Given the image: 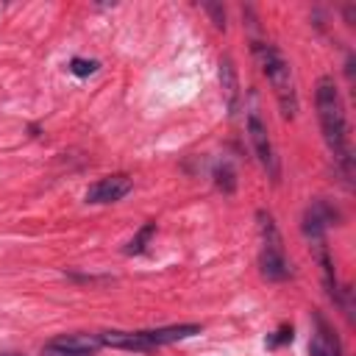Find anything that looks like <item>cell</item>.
<instances>
[{
	"mask_svg": "<svg viewBox=\"0 0 356 356\" xmlns=\"http://www.w3.org/2000/svg\"><path fill=\"white\" fill-rule=\"evenodd\" d=\"M314 106H317V120L323 139L342 170V175L350 181L353 175V150H350V136H348V120H345V106L337 89V81L331 75H323L314 89Z\"/></svg>",
	"mask_w": 356,
	"mask_h": 356,
	"instance_id": "obj_1",
	"label": "cell"
},
{
	"mask_svg": "<svg viewBox=\"0 0 356 356\" xmlns=\"http://www.w3.org/2000/svg\"><path fill=\"white\" fill-rule=\"evenodd\" d=\"M253 56L264 72V78L273 86V95L278 100L281 117L292 120L298 114V89H295V78H292V67L284 58V53L273 44V42H259L253 39Z\"/></svg>",
	"mask_w": 356,
	"mask_h": 356,
	"instance_id": "obj_2",
	"label": "cell"
},
{
	"mask_svg": "<svg viewBox=\"0 0 356 356\" xmlns=\"http://www.w3.org/2000/svg\"><path fill=\"white\" fill-rule=\"evenodd\" d=\"M200 323H181V325H164V328H145V331H103L100 345L117 348V350H153L170 342L189 339L200 334Z\"/></svg>",
	"mask_w": 356,
	"mask_h": 356,
	"instance_id": "obj_3",
	"label": "cell"
},
{
	"mask_svg": "<svg viewBox=\"0 0 356 356\" xmlns=\"http://www.w3.org/2000/svg\"><path fill=\"white\" fill-rule=\"evenodd\" d=\"M256 220H259V236H261V248H259V270H261V278L264 281H286L292 275L289 270V259L284 253V239H281V231L273 220L270 211L259 209L256 211Z\"/></svg>",
	"mask_w": 356,
	"mask_h": 356,
	"instance_id": "obj_4",
	"label": "cell"
},
{
	"mask_svg": "<svg viewBox=\"0 0 356 356\" xmlns=\"http://www.w3.org/2000/svg\"><path fill=\"white\" fill-rule=\"evenodd\" d=\"M248 139H250V147H253V156L259 159L261 170L278 184L281 178V164H278V153L273 147V139H270V131L264 125V120L259 117L256 108L248 111Z\"/></svg>",
	"mask_w": 356,
	"mask_h": 356,
	"instance_id": "obj_5",
	"label": "cell"
},
{
	"mask_svg": "<svg viewBox=\"0 0 356 356\" xmlns=\"http://www.w3.org/2000/svg\"><path fill=\"white\" fill-rule=\"evenodd\" d=\"M100 348V334H61L50 339L39 356H95Z\"/></svg>",
	"mask_w": 356,
	"mask_h": 356,
	"instance_id": "obj_6",
	"label": "cell"
},
{
	"mask_svg": "<svg viewBox=\"0 0 356 356\" xmlns=\"http://www.w3.org/2000/svg\"><path fill=\"white\" fill-rule=\"evenodd\" d=\"M131 189H134V181H131L125 172H114V175H106V178L95 181V184L86 189V203H95V206L117 203V200H122Z\"/></svg>",
	"mask_w": 356,
	"mask_h": 356,
	"instance_id": "obj_7",
	"label": "cell"
},
{
	"mask_svg": "<svg viewBox=\"0 0 356 356\" xmlns=\"http://www.w3.org/2000/svg\"><path fill=\"white\" fill-rule=\"evenodd\" d=\"M312 317H314V334L309 342V356H342V342L331 328V323L320 312H314Z\"/></svg>",
	"mask_w": 356,
	"mask_h": 356,
	"instance_id": "obj_8",
	"label": "cell"
},
{
	"mask_svg": "<svg viewBox=\"0 0 356 356\" xmlns=\"http://www.w3.org/2000/svg\"><path fill=\"white\" fill-rule=\"evenodd\" d=\"M334 220H337V211H334L325 200H314V203L306 209V214H303V234H306L312 242L325 239V228H328Z\"/></svg>",
	"mask_w": 356,
	"mask_h": 356,
	"instance_id": "obj_9",
	"label": "cell"
},
{
	"mask_svg": "<svg viewBox=\"0 0 356 356\" xmlns=\"http://www.w3.org/2000/svg\"><path fill=\"white\" fill-rule=\"evenodd\" d=\"M220 83H222V92H225V103H228V114L234 117L239 111V78H236V67L228 56L220 58Z\"/></svg>",
	"mask_w": 356,
	"mask_h": 356,
	"instance_id": "obj_10",
	"label": "cell"
},
{
	"mask_svg": "<svg viewBox=\"0 0 356 356\" xmlns=\"http://www.w3.org/2000/svg\"><path fill=\"white\" fill-rule=\"evenodd\" d=\"M153 234H156V220H147L139 231H136V236L125 245V256H136V253H145L147 250V242L153 239Z\"/></svg>",
	"mask_w": 356,
	"mask_h": 356,
	"instance_id": "obj_11",
	"label": "cell"
},
{
	"mask_svg": "<svg viewBox=\"0 0 356 356\" xmlns=\"http://www.w3.org/2000/svg\"><path fill=\"white\" fill-rule=\"evenodd\" d=\"M214 184H217V189L225 192V195H231V192L236 189V172H234V167H231L228 161H220V164L214 167Z\"/></svg>",
	"mask_w": 356,
	"mask_h": 356,
	"instance_id": "obj_12",
	"label": "cell"
},
{
	"mask_svg": "<svg viewBox=\"0 0 356 356\" xmlns=\"http://www.w3.org/2000/svg\"><path fill=\"white\" fill-rule=\"evenodd\" d=\"M295 339V328L289 325V323H281L273 334H267V339H264V345L270 348V350H275V348H281V345H289Z\"/></svg>",
	"mask_w": 356,
	"mask_h": 356,
	"instance_id": "obj_13",
	"label": "cell"
},
{
	"mask_svg": "<svg viewBox=\"0 0 356 356\" xmlns=\"http://www.w3.org/2000/svg\"><path fill=\"white\" fill-rule=\"evenodd\" d=\"M75 78H89V75H95L97 70H100V61H95V58H81V56H75V58H70V67H67Z\"/></svg>",
	"mask_w": 356,
	"mask_h": 356,
	"instance_id": "obj_14",
	"label": "cell"
},
{
	"mask_svg": "<svg viewBox=\"0 0 356 356\" xmlns=\"http://www.w3.org/2000/svg\"><path fill=\"white\" fill-rule=\"evenodd\" d=\"M206 11L214 17V25H217V28H225V11H222L220 6H206Z\"/></svg>",
	"mask_w": 356,
	"mask_h": 356,
	"instance_id": "obj_15",
	"label": "cell"
},
{
	"mask_svg": "<svg viewBox=\"0 0 356 356\" xmlns=\"http://www.w3.org/2000/svg\"><path fill=\"white\" fill-rule=\"evenodd\" d=\"M342 292H345V298H350V289H348V286H345V289H342ZM342 309H345V314H350V306H348V303H345V300H342Z\"/></svg>",
	"mask_w": 356,
	"mask_h": 356,
	"instance_id": "obj_16",
	"label": "cell"
},
{
	"mask_svg": "<svg viewBox=\"0 0 356 356\" xmlns=\"http://www.w3.org/2000/svg\"><path fill=\"white\" fill-rule=\"evenodd\" d=\"M0 356H22V353H0Z\"/></svg>",
	"mask_w": 356,
	"mask_h": 356,
	"instance_id": "obj_17",
	"label": "cell"
}]
</instances>
